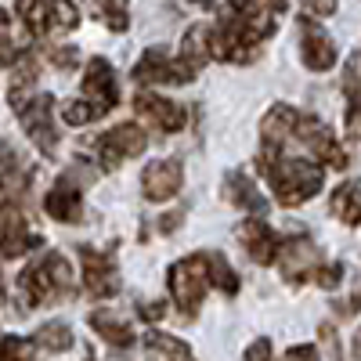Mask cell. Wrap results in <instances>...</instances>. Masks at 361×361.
<instances>
[{"label": "cell", "mask_w": 361, "mask_h": 361, "mask_svg": "<svg viewBox=\"0 0 361 361\" xmlns=\"http://www.w3.org/2000/svg\"><path fill=\"white\" fill-rule=\"evenodd\" d=\"M51 62L58 69H76L80 66V51L76 47H58V51H51Z\"/></svg>", "instance_id": "obj_33"}, {"label": "cell", "mask_w": 361, "mask_h": 361, "mask_svg": "<svg viewBox=\"0 0 361 361\" xmlns=\"http://www.w3.org/2000/svg\"><path fill=\"white\" fill-rule=\"evenodd\" d=\"M279 257H282V275L293 286L314 279V271H318V246L311 243V238H289V243H282Z\"/></svg>", "instance_id": "obj_16"}, {"label": "cell", "mask_w": 361, "mask_h": 361, "mask_svg": "<svg viewBox=\"0 0 361 361\" xmlns=\"http://www.w3.org/2000/svg\"><path fill=\"white\" fill-rule=\"evenodd\" d=\"M33 343H40L44 350L62 354V350H69V347H73V329H69L66 322H51V325H40V329H37V336H33Z\"/></svg>", "instance_id": "obj_26"}, {"label": "cell", "mask_w": 361, "mask_h": 361, "mask_svg": "<svg viewBox=\"0 0 361 361\" xmlns=\"http://www.w3.org/2000/svg\"><path fill=\"white\" fill-rule=\"evenodd\" d=\"M51 112H54V98L51 94H33L18 109V123H22L25 137L33 141L44 156H54V148H58V130L51 123Z\"/></svg>", "instance_id": "obj_7"}, {"label": "cell", "mask_w": 361, "mask_h": 361, "mask_svg": "<svg viewBox=\"0 0 361 361\" xmlns=\"http://www.w3.org/2000/svg\"><path fill=\"white\" fill-rule=\"evenodd\" d=\"M206 267H209V286H217L221 293L235 296L238 293V275L231 271V264L221 253H206Z\"/></svg>", "instance_id": "obj_27"}, {"label": "cell", "mask_w": 361, "mask_h": 361, "mask_svg": "<svg viewBox=\"0 0 361 361\" xmlns=\"http://www.w3.org/2000/svg\"><path fill=\"white\" fill-rule=\"evenodd\" d=\"M145 347L148 350H159V354H170V357H188V343H180L173 336H163V333H148L145 336Z\"/></svg>", "instance_id": "obj_30"}, {"label": "cell", "mask_w": 361, "mask_h": 361, "mask_svg": "<svg viewBox=\"0 0 361 361\" xmlns=\"http://www.w3.org/2000/svg\"><path fill=\"white\" fill-rule=\"evenodd\" d=\"M286 361H322V357H318L314 347L300 343V347H289V350H286Z\"/></svg>", "instance_id": "obj_36"}, {"label": "cell", "mask_w": 361, "mask_h": 361, "mask_svg": "<svg viewBox=\"0 0 361 361\" xmlns=\"http://www.w3.org/2000/svg\"><path fill=\"white\" fill-rule=\"evenodd\" d=\"M340 279H343V267L340 264H318V271H314V282L322 289H336Z\"/></svg>", "instance_id": "obj_32"}, {"label": "cell", "mask_w": 361, "mask_h": 361, "mask_svg": "<svg viewBox=\"0 0 361 361\" xmlns=\"http://www.w3.org/2000/svg\"><path fill=\"white\" fill-rule=\"evenodd\" d=\"M271 8H286V0H271Z\"/></svg>", "instance_id": "obj_42"}, {"label": "cell", "mask_w": 361, "mask_h": 361, "mask_svg": "<svg viewBox=\"0 0 361 361\" xmlns=\"http://www.w3.org/2000/svg\"><path fill=\"white\" fill-rule=\"evenodd\" d=\"M296 119H300V112L293 105H271L267 116L260 119V141H264V148H282L293 137V130H296Z\"/></svg>", "instance_id": "obj_19"}, {"label": "cell", "mask_w": 361, "mask_h": 361, "mask_svg": "<svg viewBox=\"0 0 361 361\" xmlns=\"http://www.w3.org/2000/svg\"><path fill=\"white\" fill-rule=\"evenodd\" d=\"M357 350H361V333H357Z\"/></svg>", "instance_id": "obj_44"}, {"label": "cell", "mask_w": 361, "mask_h": 361, "mask_svg": "<svg viewBox=\"0 0 361 361\" xmlns=\"http://www.w3.org/2000/svg\"><path fill=\"white\" fill-rule=\"evenodd\" d=\"M15 11L33 37L69 33L80 25V11L73 0H15Z\"/></svg>", "instance_id": "obj_5"}, {"label": "cell", "mask_w": 361, "mask_h": 361, "mask_svg": "<svg viewBox=\"0 0 361 361\" xmlns=\"http://www.w3.org/2000/svg\"><path fill=\"white\" fill-rule=\"evenodd\" d=\"M145 145H148V137L137 123H119V127H112L109 134H102L94 141V159H98L102 170H116L119 163L141 156Z\"/></svg>", "instance_id": "obj_6"}, {"label": "cell", "mask_w": 361, "mask_h": 361, "mask_svg": "<svg viewBox=\"0 0 361 361\" xmlns=\"http://www.w3.org/2000/svg\"><path fill=\"white\" fill-rule=\"evenodd\" d=\"M40 246H44V238L37 231H29L18 214H11L4 221V228H0V260H15V257H22L29 250H40Z\"/></svg>", "instance_id": "obj_18"}, {"label": "cell", "mask_w": 361, "mask_h": 361, "mask_svg": "<svg viewBox=\"0 0 361 361\" xmlns=\"http://www.w3.org/2000/svg\"><path fill=\"white\" fill-rule=\"evenodd\" d=\"M22 185V159L11 145L0 141V188H18Z\"/></svg>", "instance_id": "obj_28"}, {"label": "cell", "mask_w": 361, "mask_h": 361, "mask_svg": "<svg viewBox=\"0 0 361 361\" xmlns=\"http://www.w3.org/2000/svg\"><path fill=\"white\" fill-rule=\"evenodd\" d=\"M37 76H40V62L37 54H18V66H15V76H11V90H8V102L15 109H22L29 98H33V87H37Z\"/></svg>", "instance_id": "obj_21"}, {"label": "cell", "mask_w": 361, "mask_h": 361, "mask_svg": "<svg viewBox=\"0 0 361 361\" xmlns=\"http://www.w3.org/2000/svg\"><path fill=\"white\" fill-rule=\"evenodd\" d=\"M94 15L109 33H127L130 29V4L127 0H94Z\"/></svg>", "instance_id": "obj_24"}, {"label": "cell", "mask_w": 361, "mask_h": 361, "mask_svg": "<svg viewBox=\"0 0 361 361\" xmlns=\"http://www.w3.org/2000/svg\"><path fill=\"white\" fill-rule=\"evenodd\" d=\"M134 112H137V119L152 123L163 134H177V130H185V123H188L185 105H177V102L156 94V90H137V94H134Z\"/></svg>", "instance_id": "obj_11"}, {"label": "cell", "mask_w": 361, "mask_h": 361, "mask_svg": "<svg viewBox=\"0 0 361 361\" xmlns=\"http://www.w3.org/2000/svg\"><path fill=\"white\" fill-rule=\"evenodd\" d=\"M73 289V267L62 253H44L37 264H25L18 275V293L25 300V307H44L58 304Z\"/></svg>", "instance_id": "obj_3"}, {"label": "cell", "mask_w": 361, "mask_h": 361, "mask_svg": "<svg viewBox=\"0 0 361 361\" xmlns=\"http://www.w3.org/2000/svg\"><path fill=\"white\" fill-rule=\"evenodd\" d=\"M180 217H185V214H170V217H163V221H159V228H163V231H173V228L180 224Z\"/></svg>", "instance_id": "obj_39"}, {"label": "cell", "mask_w": 361, "mask_h": 361, "mask_svg": "<svg viewBox=\"0 0 361 361\" xmlns=\"http://www.w3.org/2000/svg\"><path fill=\"white\" fill-rule=\"evenodd\" d=\"M195 80V73L180 62V58H170L163 47H148L137 66H134V83L141 87H156V83H188Z\"/></svg>", "instance_id": "obj_9"}, {"label": "cell", "mask_w": 361, "mask_h": 361, "mask_svg": "<svg viewBox=\"0 0 361 361\" xmlns=\"http://www.w3.org/2000/svg\"><path fill=\"white\" fill-rule=\"evenodd\" d=\"M300 54H304V66L311 73H329L336 66V44L329 40L325 29L311 25L307 18L300 22Z\"/></svg>", "instance_id": "obj_15"}, {"label": "cell", "mask_w": 361, "mask_h": 361, "mask_svg": "<svg viewBox=\"0 0 361 361\" xmlns=\"http://www.w3.org/2000/svg\"><path fill=\"white\" fill-rule=\"evenodd\" d=\"M137 314H141L145 322H159V318L166 314V304H159V300H156V304H141Z\"/></svg>", "instance_id": "obj_37"}, {"label": "cell", "mask_w": 361, "mask_h": 361, "mask_svg": "<svg viewBox=\"0 0 361 361\" xmlns=\"http://www.w3.org/2000/svg\"><path fill=\"white\" fill-rule=\"evenodd\" d=\"M209 58H214V47H209V29L206 25H192L185 37H180V62H185L192 73H199Z\"/></svg>", "instance_id": "obj_22"}, {"label": "cell", "mask_w": 361, "mask_h": 361, "mask_svg": "<svg viewBox=\"0 0 361 361\" xmlns=\"http://www.w3.org/2000/svg\"><path fill=\"white\" fill-rule=\"evenodd\" d=\"M188 4H192V8H202V11H209V8H214V0H188Z\"/></svg>", "instance_id": "obj_41"}, {"label": "cell", "mask_w": 361, "mask_h": 361, "mask_svg": "<svg viewBox=\"0 0 361 361\" xmlns=\"http://www.w3.org/2000/svg\"><path fill=\"white\" fill-rule=\"evenodd\" d=\"M304 11L314 18H329V15H336V0H304Z\"/></svg>", "instance_id": "obj_34"}, {"label": "cell", "mask_w": 361, "mask_h": 361, "mask_svg": "<svg viewBox=\"0 0 361 361\" xmlns=\"http://www.w3.org/2000/svg\"><path fill=\"white\" fill-rule=\"evenodd\" d=\"M275 33V15L253 0H228L217 29H209V47L221 62L250 66L260 44Z\"/></svg>", "instance_id": "obj_1"}, {"label": "cell", "mask_w": 361, "mask_h": 361, "mask_svg": "<svg viewBox=\"0 0 361 361\" xmlns=\"http://www.w3.org/2000/svg\"><path fill=\"white\" fill-rule=\"evenodd\" d=\"M8 62H18V47L8 33V15L0 11V66H8Z\"/></svg>", "instance_id": "obj_31"}, {"label": "cell", "mask_w": 361, "mask_h": 361, "mask_svg": "<svg viewBox=\"0 0 361 361\" xmlns=\"http://www.w3.org/2000/svg\"><path fill=\"white\" fill-rule=\"evenodd\" d=\"M80 260H83V289L90 296L109 300V296L119 293V275H116V264L109 260V253L80 246Z\"/></svg>", "instance_id": "obj_13"}, {"label": "cell", "mask_w": 361, "mask_h": 361, "mask_svg": "<svg viewBox=\"0 0 361 361\" xmlns=\"http://www.w3.org/2000/svg\"><path fill=\"white\" fill-rule=\"evenodd\" d=\"M0 361H33V343L22 336H4L0 340Z\"/></svg>", "instance_id": "obj_29"}, {"label": "cell", "mask_w": 361, "mask_h": 361, "mask_svg": "<svg viewBox=\"0 0 361 361\" xmlns=\"http://www.w3.org/2000/svg\"><path fill=\"white\" fill-rule=\"evenodd\" d=\"M173 361H192V357H173Z\"/></svg>", "instance_id": "obj_43"}, {"label": "cell", "mask_w": 361, "mask_h": 361, "mask_svg": "<svg viewBox=\"0 0 361 361\" xmlns=\"http://www.w3.org/2000/svg\"><path fill=\"white\" fill-rule=\"evenodd\" d=\"M44 214L58 224H76L83 217V195L76 185V173H62L44 195Z\"/></svg>", "instance_id": "obj_12"}, {"label": "cell", "mask_w": 361, "mask_h": 361, "mask_svg": "<svg viewBox=\"0 0 361 361\" xmlns=\"http://www.w3.org/2000/svg\"><path fill=\"white\" fill-rule=\"evenodd\" d=\"M246 361H271V340H267V336L253 340L250 350H246Z\"/></svg>", "instance_id": "obj_35"}, {"label": "cell", "mask_w": 361, "mask_h": 361, "mask_svg": "<svg viewBox=\"0 0 361 361\" xmlns=\"http://www.w3.org/2000/svg\"><path fill=\"white\" fill-rule=\"evenodd\" d=\"M238 243L246 246V253L253 257V264H275L279 250H282V238L271 231L264 221H246L238 228Z\"/></svg>", "instance_id": "obj_17"}, {"label": "cell", "mask_w": 361, "mask_h": 361, "mask_svg": "<svg viewBox=\"0 0 361 361\" xmlns=\"http://www.w3.org/2000/svg\"><path fill=\"white\" fill-rule=\"evenodd\" d=\"M293 137L304 141V145L311 148V156H314V159H322L325 166H333V170H343V166H347V152L340 148V141L333 137V130H329V127L322 123V119H314V116H304V112H300Z\"/></svg>", "instance_id": "obj_10"}, {"label": "cell", "mask_w": 361, "mask_h": 361, "mask_svg": "<svg viewBox=\"0 0 361 361\" xmlns=\"http://www.w3.org/2000/svg\"><path fill=\"white\" fill-rule=\"evenodd\" d=\"M166 286H170V296H173L180 318H195L199 307H202V296H206V289H209L206 253L177 260V264L166 271Z\"/></svg>", "instance_id": "obj_4"}, {"label": "cell", "mask_w": 361, "mask_h": 361, "mask_svg": "<svg viewBox=\"0 0 361 361\" xmlns=\"http://www.w3.org/2000/svg\"><path fill=\"white\" fill-rule=\"evenodd\" d=\"M224 199H228L231 206H238V209H246V214H253V217H260L264 209H267L264 195H260L257 185H253V177L238 173V170H231V173L224 177Z\"/></svg>", "instance_id": "obj_20"}, {"label": "cell", "mask_w": 361, "mask_h": 361, "mask_svg": "<svg viewBox=\"0 0 361 361\" xmlns=\"http://www.w3.org/2000/svg\"><path fill=\"white\" fill-rule=\"evenodd\" d=\"M180 185H185V170H180L177 159H156V163H148L145 173H141V192L145 199H152V202H166L180 192Z\"/></svg>", "instance_id": "obj_14"}, {"label": "cell", "mask_w": 361, "mask_h": 361, "mask_svg": "<svg viewBox=\"0 0 361 361\" xmlns=\"http://www.w3.org/2000/svg\"><path fill=\"white\" fill-rule=\"evenodd\" d=\"M80 98L94 109V116L102 119L105 112H112L119 105V87H116V73L105 58H90L83 69V90Z\"/></svg>", "instance_id": "obj_8"}, {"label": "cell", "mask_w": 361, "mask_h": 361, "mask_svg": "<svg viewBox=\"0 0 361 361\" xmlns=\"http://www.w3.org/2000/svg\"><path fill=\"white\" fill-rule=\"evenodd\" d=\"M347 137L361 141V109H347Z\"/></svg>", "instance_id": "obj_38"}, {"label": "cell", "mask_w": 361, "mask_h": 361, "mask_svg": "<svg viewBox=\"0 0 361 361\" xmlns=\"http://www.w3.org/2000/svg\"><path fill=\"white\" fill-rule=\"evenodd\" d=\"M257 166L264 170L271 192L282 206H300L322 192L325 177H322V166L311 163V159H289L282 156V148H260L257 156Z\"/></svg>", "instance_id": "obj_2"}, {"label": "cell", "mask_w": 361, "mask_h": 361, "mask_svg": "<svg viewBox=\"0 0 361 361\" xmlns=\"http://www.w3.org/2000/svg\"><path fill=\"white\" fill-rule=\"evenodd\" d=\"M90 325H94V333L109 343V347H130L134 343V329L127 322L112 318L109 311H94L90 314Z\"/></svg>", "instance_id": "obj_23"}, {"label": "cell", "mask_w": 361, "mask_h": 361, "mask_svg": "<svg viewBox=\"0 0 361 361\" xmlns=\"http://www.w3.org/2000/svg\"><path fill=\"white\" fill-rule=\"evenodd\" d=\"M350 311H361V282H357V289H354V296H350Z\"/></svg>", "instance_id": "obj_40"}, {"label": "cell", "mask_w": 361, "mask_h": 361, "mask_svg": "<svg viewBox=\"0 0 361 361\" xmlns=\"http://www.w3.org/2000/svg\"><path fill=\"white\" fill-rule=\"evenodd\" d=\"M333 214L343 224H361V188L357 185H343L333 195Z\"/></svg>", "instance_id": "obj_25"}]
</instances>
